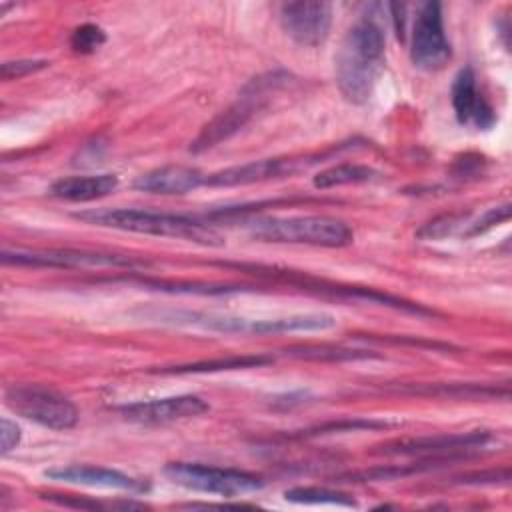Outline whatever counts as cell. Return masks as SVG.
<instances>
[{
  "mask_svg": "<svg viewBox=\"0 0 512 512\" xmlns=\"http://www.w3.org/2000/svg\"><path fill=\"white\" fill-rule=\"evenodd\" d=\"M386 38L372 18H360L350 26L334 56L336 84L344 100L364 104L370 100L384 68Z\"/></svg>",
  "mask_w": 512,
  "mask_h": 512,
  "instance_id": "6da1fadb",
  "label": "cell"
},
{
  "mask_svg": "<svg viewBox=\"0 0 512 512\" xmlns=\"http://www.w3.org/2000/svg\"><path fill=\"white\" fill-rule=\"evenodd\" d=\"M74 218L94 226H104V228H114L124 232L182 238V240L200 242V244H220V236L208 224L184 214L146 210V208H92V210L76 212Z\"/></svg>",
  "mask_w": 512,
  "mask_h": 512,
  "instance_id": "7a4b0ae2",
  "label": "cell"
},
{
  "mask_svg": "<svg viewBox=\"0 0 512 512\" xmlns=\"http://www.w3.org/2000/svg\"><path fill=\"white\" fill-rule=\"evenodd\" d=\"M162 322L196 326L212 332L228 334H284V332H312L328 330L336 324L332 314L310 312V314H292L282 318H242L230 314H212V312H190V310H166L158 312Z\"/></svg>",
  "mask_w": 512,
  "mask_h": 512,
  "instance_id": "3957f363",
  "label": "cell"
},
{
  "mask_svg": "<svg viewBox=\"0 0 512 512\" xmlns=\"http://www.w3.org/2000/svg\"><path fill=\"white\" fill-rule=\"evenodd\" d=\"M244 226L252 238L264 242L338 248L354 238L350 226L332 216H254Z\"/></svg>",
  "mask_w": 512,
  "mask_h": 512,
  "instance_id": "277c9868",
  "label": "cell"
},
{
  "mask_svg": "<svg viewBox=\"0 0 512 512\" xmlns=\"http://www.w3.org/2000/svg\"><path fill=\"white\" fill-rule=\"evenodd\" d=\"M288 78L290 74L284 70H272L252 78L240 90L238 98L200 130L190 150L204 152L234 136L268 104V100L288 82Z\"/></svg>",
  "mask_w": 512,
  "mask_h": 512,
  "instance_id": "5b68a950",
  "label": "cell"
},
{
  "mask_svg": "<svg viewBox=\"0 0 512 512\" xmlns=\"http://www.w3.org/2000/svg\"><path fill=\"white\" fill-rule=\"evenodd\" d=\"M4 400L18 416L52 430H68L78 422L74 402L44 384H12L4 392Z\"/></svg>",
  "mask_w": 512,
  "mask_h": 512,
  "instance_id": "8992f818",
  "label": "cell"
},
{
  "mask_svg": "<svg viewBox=\"0 0 512 512\" xmlns=\"http://www.w3.org/2000/svg\"><path fill=\"white\" fill-rule=\"evenodd\" d=\"M164 474L174 484L184 486L188 490L220 494L228 498L246 492H256L264 486V478L258 474L198 462H170L164 466Z\"/></svg>",
  "mask_w": 512,
  "mask_h": 512,
  "instance_id": "52a82bcc",
  "label": "cell"
},
{
  "mask_svg": "<svg viewBox=\"0 0 512 512\" xmlns=\"http://www.w3.org/2000/svg\"><path fill=\"white\" fill-rule=\"evenodd\" d=\"M492 440V434L486 430L472 432H456V434H436V436H418V438H402L382 444L380 452L388 456H416L424 460L438 458H454L466 456L484 448Z\"/></svg>",
  "mask_w": 512,
  "mask_h": 512,
  "instance_id": "ba28073f",
  "label": "cell"
},
{
  "mask_svg": "<svg viewBox=\"0 0 512 512\" xmlns=\"http://www.w3.org/2000/svg\"><path fill=\"white\" fill-rule=\"evenodd\" d=\"M450 56L452 50L444 32L442 6L438 2H426L420 8L412 28V64L420 70L434 72L440 70L450 60Z\"/></svg>",
  "mask_w": 512,
  "mask_h": 512,
  "instance_id": "9c48e42d",
  "label": "cell"
},
{
  "mask_svg": "<svg viewBox=\"0 0 512 512\" xmlns=\"http://www.w3.org/2000/svg\"><path fill=\"white\" fill-rule=\"evenodd\" d=\"M4 264L34 266V268H78V266H136L138 260L108 252L50 248V250H2Z\"/></svg>",
  "mask_w": 512,
  "mask_h": 512,
  "instance_id": "30bf717a",
  "label": "cell"
},
{
  "mask_svg": "<svg viewBox=\"0 0 512 512\" xmlns=\"http://www.w3.org/2000/svg\"><path fill=\"white\" fill-rule=\"evenodd\" d=\"M280 26L296 44L314 48L324 44L332 26V4L288 2L280 6Z\"/></svg>",
  "mask_w": 512,
  "mask_h": 512,
  "instance_id": "8fae6325",
  "label": "cell"
},
{
  "mask_svg": "<svg viewBox=\"0 0 512 512\" xmlns=\"http://www.w3.org/2000/svg\"><path fill=\"white\" fill-rule=\"evenodd\" d=\"M206 410H208V402L196 394L138 400V402L118 406V412L124 420H130L136 424H150V426L194 418L204 414Z\"/></svg>",
  "mask_w": 512,
  "mask_h": 512,
  "instance_id": "7c38bea8",
  "label": "cell"
},
{
  "mask_svg": "<svg viewBox=\"0 0 512 512\" xmlns=\"http://www.w3.org/2000/svg\"><path fill=\"white\" fill-rule=\"evenodd\" d=\"M322 158L320 154L316 156H304V158H262V160H252L240 166H230L220 172L208 174L206 184L208 186H244V184H254V182H264L270 178H282L296 174L304 170L306 166L318 162Z\"/></svg>",
  "mask_w": 512,
  "mask_h": 512,
  "instance_id": "4fadbf2b",
  "label": "cell"
},
{
  "mask_svg": "<svg viewBox=\"0 0 512 512\" xmlns=\"http://www.w3.org/2000/svg\"><path fill=\"white\" fill-rule=\"evenodd\" d=\"M452 108L462 126L488 130L496 122V112L484 94L478 90L476 74L470 66H464L452 82Z\"/></svg>",
  "mask_w": 512,
  "mask_h": 512,
  "instance_id": "5bb4252c",
  "label": "cell"
},
{
  "mask_svg": "<svg viewBox=\"0 0 512 512\" xmlns=\"http://www.w3.org/2000/svg\"><path fill=\"white\" fill-rule=\"evenodd\" d=\"M44 476L56 482L94 486V488H114V490H132V492H142L146 488V484H142L140 480L120 470L90 466V464H68V466L48 468Z\"/></svg>",
  "mask_w": 512,
  "mask_h": 512,
  "instance_id": "9a60e30c",
  "label": "cell"
},
{
  "mask_svg": "<svg viewBox=\"0 0 512 512\" xmlns=\"http://www.w3.org/2000/svg\"><path fill=\"white\" fill-rule=\"evenodd\" d=\"M206 184V176L190 166H160L140 174L132 186L140 192L150 194H186Z\"/></svg>",
  "mask_w": 512,
  "mask_h": 512,
  "instance_id": "2e32d148",
  "label": "cell"
},
{
  "mask_svg": "<svg viewBox=\"0 0 512 512\" xmlns=\"http://www.w3.org/2000/svg\"><path fill=\"white\" fill-rule=\"evenodd\" d=\"M118 186L116 174H90V176H64L52 182L50 194L70 202H90L108 196Z\"/></svg>",
  "mask_w": 512,
  "mask_h": 512,
  "instance_id": "e0dca14e",
  "label": "cell"
},
{
  "mask_svg": "<svg viewBox=\"0 0 512 512\" xmlns=\"http://www.w3.org/2000/svg\"><path fill=\"white\" fill-rule=\"evenodd\" d=\"M272 356L252 354V356H226V358H212L202 362L178 364L170 368H160V374H200V372H220V370H236V368H254L270 364Z\"/></svg>",
  "mask_w": 512,
  "mask_h": 512,
  "instance_id": "ac0fdd59",
  "label": "cell"
},
{
  "mask_svg": "<svg viewBox=\"0 0 512 512\" xmlns=\"http://www.w3.org/2000/svg\"><path fill=\"white\" fill-rule=\"evenodd\" d=\"M376 176H378V172L372 170L370 166L344 162V164H336V166H330V168L318 172V174L314 176V186L326 190V188L344 186V184L368 182V180H374Z\"/></svg>",
  "mask_w": 512,
  "mask_h": 512,
  "instance_id": "d6986e66",
  "label": "cell"
},
{
  "mask_svg": "<svg viewBox=\"0 0 512 512\" xmlns=\"http://www.w3.org/2000/svg\"><path fill=\"white\" fill-rule=\"evenodd\" d=\"M284 498L294 504H332V506H348L354 508L356 500L350 494L318 488V486H296L284 492Z\"/></svg>",
  "mask_w": 512,
  "mask_h": 512,
  "instance_id": "ffe728a7",
  "label": "cell"
},
{
  "mask_svg": "<svg viewBox=\"0 0 512 512\" xmlns=\"http://www.w3.org/2000/svg\"><path fill=\"white\" fill-rule=\"evenodd\" d=\"M144 286L174 292V294H228L240 292L242 286H228V284H208V282H168V280H142Z\"/></svg>",
  "mask_w": 512,
  "mask_h": 512,
  "instance_id": "44dd1931",
  "label": "cell"
},
{
  "mask_svg": "<svg viewBox=\"0 0 512 512\" xmlns=\"http://www.w3.org/2000/svg\"><path fill=\"white\" fill-rule=\"evenodd\" d=\"M288 356L298 358H316V360H356V358H374L368 350H346V348H328V346H300L286 350Z\"/></svg>",
  "mask_w": 512,
  "mask_h": 512,
  "instance_id": "7402d4cb",
  "label": "cell"
},
{
  "mask_svg": "<svg viewBox=\"0 0 512 512\" xmlns=\"http://www.w3.org/2000/svg\"><path fill=\"white\" fill-rule=\"evenodd\" d=\"M104 42H106V34L96 24H82L70 36L72 50L80 52V54H90V52L98 50Z\"/></svg>",
  "mask_w": 512,
  "mask_h": 512,
  "instance_id": "603a6c76",
  "label": "cell"
},
{
  "mask_svg": "<svg viewBox=\"0 0 512 512\" xmlns=\"http://www.w3.org/2000/svg\"><path fill=\"white\" fill-rule=\"evenodd\" d=\"M48 500L62 504V506H72V508H86V510H104V508H144V504L136 502H98V500H88L86 496H58V494H46Z\"/></svg>",
  "mask_w": 512,
  "mask_h": 512,
  "instance_id": "cb8c5ba5",
  "label": "cell"
},
{
  "mask_svg": "<svg viewBox=\"0 0 512 512\" xmlns=\"http://www.w3.org/2000/svg\"><path fill=\"white\" fill-rule=\"evenodd\" d=\"M464 214H444V216H438L434 220H430L428 224H424L420 230H418V238H444L448 234L454 232L456 226H460L464 222Z\"/></svg>",
  "mask_w": 512,
  "mask_h": 512,
  "instance_id": "d4e9b609",
  "label": "cell"
},
{
  "mask_svg": "<svg viewBox=\"0 0 512 512\" xmlns=\"http://www.w3.org/2000/svg\"><path fill=\"white\" fill-rule=\"evenodd\" d=\"M46 60H12V62H4L2 64V80H14V78H22L30 72H36V70H42L46 68Z\"/></svg>",
  "mask_w": 512,
  "mask_h": 512,
  "instance_id": "484cf974",
  "label": "cell"
},
{
  "mask_svg": "<svg viewBox=\"0 0 512 512\" xmlns=\"http://www.w3.org/2000/svg\"><path fill=\"white\" fill-rule=\"evenodd\" d=\"M508 216H510V204H508V202H506V204H502V206H494V208H490V210H488L480 220H476V222L470 226V230L466 232V236L480 234V232H484V230L492 228L494 224L508 220Z\"/></svg>",
  "mask_w": 512,
  "mask_h": 512,
  "instance_id": "4316f807",
  "label": "cell"
},
{
  "mask_svg": "<svg viewBox=\"0 0 512 512\" xmlns=\"http://www.w3.org/2000/svg\"><path fill=\"white\" fill-rule=\"evenodd\" d=\"M20 438H22V432H20V426L16 422H12L10 418H2L0 422V454L6 456L10 454L18 444H20Z\"/></svg>",
  "mask_w": 512,
  "mask_h": 512,
  "instance_id": "83f0119b",
  "label": "cell"
}]
</instances>
